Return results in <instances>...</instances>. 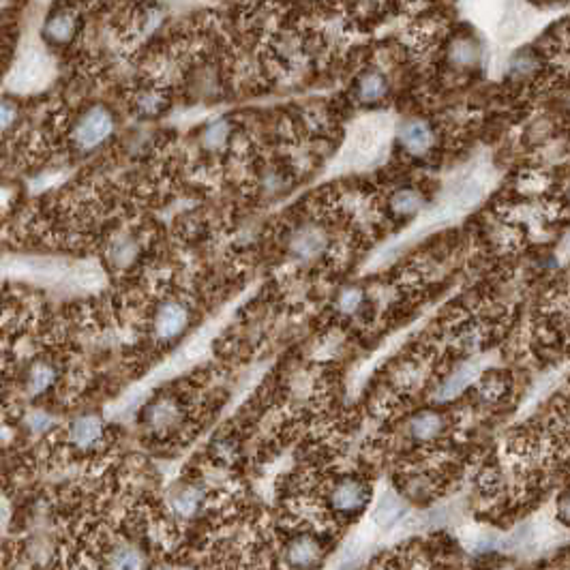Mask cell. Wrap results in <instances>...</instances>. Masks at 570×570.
<instances>
[{"label":"cell","mask_w":570,"mask_h":570,"mask_svg":"<svg viewBox=\"0 0 570 570\" xmlns=\"http://www.w3.org/2000/svg\"><path fill=\"white\" fill-rule=\"evenodd\" d=\"M384 146V129L380 122H365L356 129L352 146L347 150L349 165H369L380 157V150Z\"/></svg>","instance_id":"6da1fadb"},{"label":"cell","mask_w":570,"mask_h":570,"mask_svg":"<svg viewBox=\"0 0 570 570\" xmlns=\"http://www.w3.org/2000/svg\"><path fill=\"white\" fill-rule=\"evenodd\" d=\"M52 73V64L50 58L39 52V50H30L26 56H21V60L17 62V67L13 71V89L17 91H33L39 89L48 80Z\"/></svg>","instance_id":"7a4b0ae2"},{"label":"cell","mask_w":570,"mask_h":570,"mask_svg":"<svg viewBox=\"0 0 570 570\" xmlns=\"http://www.w3.org/2000/svg\"><path fill=\"white\" fill-rule=\"evenodd\" d=\"M109 134H112V118L105 109L95 107L80 120L75 129V140L82 148H93L101 144Z\"/></svg>","instance_id":"3957f363"},{"label":"cell","mask_w":570,"mask_h":570,"mask_svg":"<svg viewBox=\"0 0 570 570\" xmlns=\"http://www.w3.org/2000/svg\"><path fill=\"white\" fill-rule=\"evenodd\" d=\"M369 499V489L358 480H343L333 491V508L341 515H358Z\"/></svg>","instance_id":"277c9868"},{"label":"cell","mask_w":570,"mask_h":570,"mask_svg":"<svg viewBox=\"0 0 570 570\" xmlns=\"http://www.w3.org/2000/svg\"><path fill=\"white\" fill-rule=\"evenodd\" d=\"M324 562L322 544L311 536H300L288 546V564L294 570H315Z\"/></svg>","instance_id":"5b68a950"},{"label":"cell","mask_w":570,"mask_h":570,"mask_svg":"<svg viewBox=\"0 0 570 570\" xmlns=\"http://www.w3.org/2000/svg\"><path fill=\"white\" fill-rule=\"evenodd\" d=\"M187 311L183 304H176V302H169L165 304L163 309L159 311L157 315V322H155V331L159 335V339H172L176 337L183 328L187 326Z\"/></svg>","instance_id":"8992f818"},{"label":"cell","mask_w":570,"mask_h":570,"mask_svg":"<svg viewBox=\"0 0 570 570\" xmlns=\"http://www.w3.org/2000/svg\"><path fill=\"white\" fill-rule=\"evenodd\" d=\"M103 433V425L95 416H84V419H77L71 429H69V437L71 442L80 448H89L93 444H97L101 440Z\"/></svg>","instance_id":"52a82bcc"},{"label":"cell","mask_w":570,"mask_h":570,"mask_svg":"<svg viewBox=\"0 0 570 570\" xmlns=\"http://www.w3.org/2000/svg\"><path fill=\"white\" fill-rule=\"evenodd\" d=\"M482 193H485V187H482V183L476 178V176H470L466 181H461L454 191H452V197H450V202L448 206L457 212V210H466V208H472L480 197Z\"/></svg>","instance_id":"ba28073f"},{"label":"cell","mask_w":570,"mask_h":570,"mask_svg":"<svg viewBox=\"0 0 570 570\" xmlns=\"http://www.w3.org/2000/svg\"><path fill=\"white\" fill-rule=\"evenodd\" d=\"M401 513H403V502L399 499V495L392 493V491H386L378 502L374 519H376V523L380 525V528L386 530V528H390V525H394L399 521Z\"/></svg>","instance_id":"9c48e42d"},{"label":"cell","mask_w":570,"mask_h":570,"mask_svg":"<svg viewBox=\"0 0 570 570\" xmlns=\"http://www.w3.org/2000/svg\"><path fill=\"white\" fill-rule=\"evenodd\" d=\"M525 26H528V15L523 13L521 7L511 5L499 19V37L504 41H513L525 30Z\"/></svg>","instance_id":"30bf717a"},{"label":"cell","mask_w":570,"mask_h":570,"mask_svg":"<svg viewBox=\"0 0 570 570\" xmlns=\"http://www.w3.org/2000/svg\"><path fill=\"white\" fill-rule=\"evenodd\" d=\"M401 142L405 144V148H410L412 152H421L429 146L431 142V134L425 122L421 120H410L401 127Z\"/></svg>","instance_id":"8fae6325"},{"label":"cell","mask_w":570,"mask_h":570,"mask_svg":"<svg viewBox=\"0 0 570 570\" xmlns=\"http://www.w3.org/2000/svg\"><path fill=\"white\" fill-rule=\"evenodd\" d=\"M73 30H75V21H73V15L69 13H56L46 24V33L54 41H67L73 35Z\"/></svg>","instance_id":"7c38bea8"},{"label":"cell","mask_w":570,"mask_h":570,"mask_svg":"<svg viewBox=\"0 0 570 570\" xmlns=\"http://www.w3.org/2000/svg\"><path fill=\"white\" fill-rule=\"evenodd\" d=\"M442 429V419L433 412H425L421 416H416L412 423V433L419 437V440H429L437 431Z\"/></svg>","instance_id":"4fadbf2b"},{"label":"cell","mask_w":570,"mask_h":570,"mask_svg":"<svg viewBox=\"0 0 570 570\" xmlns=\"http://www.w3.org/2000/svg\"><path fill=\"white\" fill-rule=\"evenodd\" d=\"M470 378H472V371L468 367L457 371V374L450 376V380L440 388V399H448V397H454L457 392H461L466 388V384L470 382Z\"/></svg>","instance_id":"5bb4252c"},{"label":"cell","mask_w":570,"mask_h":570,"mask_svg":"<svg viewBox=\"0 0 570 570\" xmlns=\"http://www.w3.org/2000/svg\"><path fill=\"white\" fill-rule=\"evenodd\" d=\"M176 419H178L176 407H174L172 403H167V401H163V403H159V405H155L150 410V425H155V427H169Z\"/></svg>","instance_id":"9a60e30c"},{"label":"cell","mask_w":570,"mask_h":570,"mask_svg":"<svg viewBox=\"0 0 570 570\" xmlns=\"http://www.w3.org/2000/svg\"><path fill=\"white\" fill-rule=\"evenodd\" d=\"M294 249L300 255H313V253H318L322 249V238L315 232H304L302 236L296 238Z\"/></svg>","instance_id":"2e32d148"},{"label":"cell","mask_w":570,"mask_h":570,"mask_svg":"<svg viewBox=\"0 0 570 570\" xmlns=\"http://www.w3.org/2000/svg\"><path fill=\"white\" fill-rule=\"evenodd\" d=\"M52 382V369L48 365H37L30 371V390L41 392L43 388H48Z\"/></svg>","instance_id":"e0dca14e"},{"label":"cell","mask_w":570,"mask_h":570,"mask_svg":"<svg viewBox=\"0 0 570 570\" xmlns=\"http://www.w3.org/2000/svg\"><path fill=\"white\" fill-rule=\"evenodd\" d=\"M73 279L80 288H97L101 283V273L93 266H80V268H75Z\"/></svg>","instance_id":"ac0fdd59"},{"label":"cell","mask_w":570,"mask_h":570,"mask_svg":"<svg viewBox=\"0 0 570 570\" xmlns=\"http://www.w3.org/2000/svg\"><path fill=\"white\" fill-rule=\"evenodd\" d=\"M360 93L365 99H378L382 97L384 93V80L376 73H371L362 80V86H360Z\"/></svg>","instance_id":"d6986e66"},{"label":"cell","mask_w":570,"mask_h":570,"mask_svg":"<svg viewBox=\"0 0 570 570\" xmlns=\"http://www.w3.org/2000/svg\"><path fill=\"white\" fill-rule=\"evenodd\" d=\"M532 530L530 528H521V530H517V532H513L506 540L504 542H499V544H504L506 546V549H511V551H519V549H523V546H528L530 542H532Z\"/></svg>","instance_id":"ffe728a7"},{"label":"cell","mask_w":570,"mask_h":570,"mask_svg":"<svg viewBox=\"0 0 570 570\" xmlns=\"http://www.w3.org/2000/svg\"><path fill=\"white\" fill-rule=\"evenodd\" d=\"M226 134H228L226 122H214V125H210L208 131H206V136H204L206 146H210V148L221 146V142L226 140Z\"/></svg>","instance_id":"44dd1931"},{"label":"cell","mask_w":570,"mask_h":570,"mask_svg":"<svg viewBox=\"0 0 570 570\" xmlns=\"http://www.w3.org/2000/svg\"><path fill=\"white\" fill-rule=\"evenodd\" d=\"M416 206H419V197L410 191H401L397 197H394V208L401 212H412Z\"/></svg>","instance_id":"7402d4cb"},{"label":"cell","mask_w":570,"mask_h":570,"mask_svg":"<svg viewBox=\"0 0 570 570\" xmlns=\"http://www.w3.org/2000/svg\"><path fill=\"white\" fill-rule=\"evenodd\" d=\"M497 544H499V540H497V536L491 534V532H480V534H476V540L472 542L474 551H489V549H493V546H497Z\"/></svg>","instance_id":"603a6c76"},{"label":"cell","mask_w":570,"mask_h":570,"mask_svg":"<svg viewBox=\"0 0 570 570\" xmlns=\"http://www.w3.org/2000/svg\"><path fill=\"white\" fill-rule=\"evenodd\" d=\"M15 118V107L11 103H0V129H7Z\"/></svg>","instance_id":"cb8c5ba5"},{"label":"cell","mask_w":570,"mask_h":570,"mask_svg":"<svg viewBox=\"0 0 570 570\" xmlns=\"http://www.w3.org/2000/svg\"><path fill=\"white\" fill-rule=\"evenodd\" d=\"M358 300H360V294H358V292H349V294L343 296L341 306H343V309H354V304H358Z\"/></svg>","instance_id":"d4e9b609"},{"label":"cell","mask_w":570,"mask_h":570,"mask_svg":"<svg viewBox=\"0 0 570 570\" xmlns=\"http://www.w3.org/2000/svg\"><path fill=\"white\" fill-rule=\"evenodd\" d=\"M560 513H562V517H564V519H568V521H570V495H566V497L562 499Z\"/></svg>","instance_id":"484cf974"},{"label":"cell","mask_w":570,"mask_h":570,"mask_svg":"<svg viewBox=\"0 0 570 570\" xmlns=\"http://www.w3.org/2000/svg\"><path fill=\"white\" fill-rule=\"evenodd\" d=\"M9 513H7V506H5V502H0V528H3V523L7 521Z\"/></svg>","instance_id":"4316f807"},{"label":"cell","mask_w":570,"mask_h":570,"mask_svg":"<svg viewBox=\"0 0 570 570\" xmlns=\"http://www.w3.org/2000/svg\"><path fill=\"white\" fill-rule=\"evenodd\" d=\"M568 251H570V243H568Z\"/></svg>","instance_id":"83f0119b"}]
</instances>
